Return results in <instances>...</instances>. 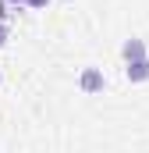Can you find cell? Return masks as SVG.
Returning a JSON list of instances; mask_svg holds the SVG:
<instances>
[{"label": "cell", "mask_w": 149, "mask_h": 153, "mask_svg": "<svg viewBox=\"0 0 149 153\" xmlns=\"http://www.w3.org/2000/svg\"><path fill=\"white\" fill-rule=\"evenodd\" d=\"M78 85H82V93H100V89H103V75H100V68H85L82 78H78Z\"/></svg>", "instance_id": "1"}, {"label": "cell", "mask_w": 149, "mask_h": 153, "mask_svg": "<svg viewBox=\"0 0 149 153\" xmlns=\"http://www.w3.org/2000/svg\"><path fill=\"white\" fill-rule=\"evenodd\" d=\"M128 78H131V82H146V78H149V61H146V57L128 61Z\"/></svg>", "instance_id": "2"}, {"label": "cell", "mask_w": 149, "mask_h": 153, "mask_svg": "<svg viewBox=\"0 0 149 153\" xmlns=\"http://www.w3.org/2000/svg\"><path fill=\"white\" fill-rule=\"evenodd\" d=\"M121 53H124V61H139V57H146V43L142 39H128L121 46Z\"/></svg>", "instance_id": "3"}, {"label": "cell", "mask_w": 149, "mask_h": 153, "mask_svg": "<svg viewBox=\"0 0 149 153\" xmlns=\"http://www.w3.org/2000/svg\"><path fill=\"white\" fill-rule=\"evenodd\" d=\"M25 4H29V7H46L50 0H25Z\"/></svg>", "instance_id": "4"}, {"label": "cell", "mask_w": 149, "mask_h": 153, "mask_svg": "<svg viewBox=\"0 0 149 153\" xmlns=\"http://www.w3.org/2000/svg\"><path fill=\"white\" fill-rule=\"evenodd\" d=\"M4 39H7V32H4V25H0V46H4Z\"/></svg>", "instance_id": "5"}, {"label": "cell", "mask_w": 149, "mask_h": 153, "mask_svg": "<svg viewBox=\"0 0 149 153\" xmlns=\"http://www.w3.org/2000/svg\"><path fill=\"white\" fill-rule=\"evenodd\" d=\"M11 4H25V0H11Z\"/></svg>", "instance_id": "6"}]
</instances>
